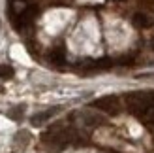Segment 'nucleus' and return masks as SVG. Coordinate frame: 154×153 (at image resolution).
<instances>
[{
	"instance_id": "7",
	"label": "nucleus",
	"mask_w": 154,
	"mask_h": 153,
	"mask_svg": "<svg viewBox=\"0 0 154 153\" xmlns=\"http://www.w3.org/2000/svg\"><path fill=\"white\" fill-rule=\"evenodd\" d=\"M23 110H25V106H17V108H13V110L10 112V117L15 119V121H19L21 116H23Z\"/></svg>"
},
{
	"instance_id": "2",
	"label": "nucleus",
	"mask_w": 154,
	"mask_h": 153,
	"mask_svg": "<svg viewBox=\"0 0 154 153\" xmlns=\"http://www.w3.org/2000/svg\"><path fill=\"white\" fill-rule=\"evenodd\" d=\"M38 8L36 6H25L23 8V11H19L17 13V21H21V25L19 27H26V25H30V23L34 21V17L38 15Z\"/></svg>"
},
{
	"instance_id": "3",
	"label": "nucleus",
	"mask_w": 154,
	"mask_h": 153,
	"mask_svg": "<svg viewBox=\"0 0 154 153\" xmlns=\"http://www.w3.org/2000/svg\"><path fill=\"white\" fill-rule=\"evenodd\" d=\"M58 112V108H51V110H47V112H42V113H36V116L30 119V123H32L34 127H38V125H42V123H45L49 117H53L55 113Z\"/></svg>"
},
{
	"instance_id": "6",
	"label": "nucleus",
	"mask_w": 154,
	"mask_h": 153,
	"mask_svg": "<svg viewBox=\"0 0 154 153\" xmlns=\"http://www.w3.org/2000/svg\"><path fill=\"white\" fill-rule=\"evenodd\" d=\"M13 78V68L10 64H2L0 66V80H10Z\"/></svg>"
},
{
	"instance_id": "5",
	"label": "nucleus",
	"mask_w": 154,
	"mask_h": 153,
	"mask_svg": "<svg viewBox=\"0 0 154 153\" xmlns=\"http://www.w3.org/2000/svg\"><path fill=\"white\" fill-rule=\"evenodd\" d=\"M132 21H134V27H137V28L150 27V17H149V15H145V13H135L134 17H132Z\"/></svg>"
},
{
	"instance_id": "4",
	"label": "nucleus",
	"mask_w": 154,
	"mask_h": 153,
	"mask_svg": "<svg viewBox=\"0 0 154 153\" xmlns=\"http://www.w3.org/2000/svg\"><path fill=\"white\" fill-rule=\"evenodd\" d=\"M49 60L53 64H57V66H62L66 63V51L62 47H57V49H53L49 53Z\"/></svg>"
},
{
	"instance_id": "8",
	"label": "nucleus",
	"mask_w": 154,
	"mask_h": 153,
	"mask_svg": "<svg viewBox=\"0 0 154 153\" xmlns=\"http://www.w3.org/2000/svg\"><path fill=\"white\" fill-rule=\"evenodd\" d=\"M21 2H30V0H21Z\"/></svg>"
},
{
	"instance_id": "1",
	"label": "nucleus",
	"mask_w": 154,
	"mask_h": 153,
	"mask_svg": "<svg viewBox=\"0 0 154 153\" xmlns=\"http://www.w3.org/2000/svg\"><path fill=\"white\" fill-rule=\"evenodd\" d=\"M92 106L98 108V110H102V112H107V113H119V108H120L119 98L115 95H107V96L98 98V100L92 102Z\"/></svg>"
},
{
	"instance_id": "9",
	"label": "nucleus",
	"mask_w": 154,
	"mask_h": 153,
	"mask_svg": "<svg viewBox=\"0 0 154 153\" xmlns=\"http://www.w3.org/2000/svg\"><path fill=\"white\" fill-rule=\"evenodd\" d=\"M152 47H154V42H152Z\"/></svg>"
}]
</instances>
